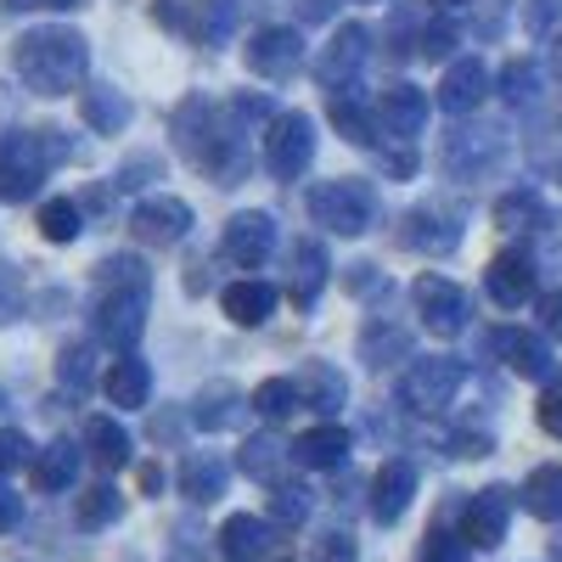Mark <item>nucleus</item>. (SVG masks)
I'll list each match as a JSON object with an SVG mask.
<instances>
[{"label": "nucleus", "mask_w": 562, "mask_h": 562, "mask_svg": "<svg viewBox=\"0 0 562 562\" xmlns=\"http://www.w3.org/2000/svg\"><path fill=\"white\" fill-rule=\"evenodd\" d=\"M85 124H90V130H102V135H113V130L130 124V102L119 97V90H108V85L85 90Z\"/></svg>", "instance_id": "33"}, {"label": "nucleus", "mask_w": 562, "mask_h": 562, "mask_svg": "<svg viewBox=\"0 0 562 562\" xmlns=\"http://www.w3.org/2000/svg\"><path fill=\"white\" fill-rule=\"evenodd\" d=\"M467 383V366L456 355H428V360H416L405 371V383H400V400L416 411V416H439Z\"/></svg>", "instance_id": "5"}, {"label": "nucleus", "mask_w": 562, "mask_h": 562, "mask_svg": "<svg viewBox=\"0 0 562 562\" xmlns=\"http://www.w3.org/2000/svg\"><path fill=\"white\" fill-rule=\"evenodd\" d=\"M506 524H512V490H506V484H490V490H479L473 501H467V512H461V540L479 546V551H495V546L506 540Z\"/></svg>", "instance_id": "8"}, {"label": "nucleus", "mask_w": 562, "mask_h": 562, "mask_svg": "<svg viewBox=\"0 0 562 562\" xmlns=\"http://www.w3.org/2000/svg\"><path fill=\"white\" fill-rule=\"evenodd\" d=\"M52 158H63L57 130H40V135L7 130V135H0V203L34 198L40 180H45V169H52Z\"/></svg>", "instance_id": "3"}, {"label": "nucleus", "mask_w": 562, "mask_h": 562, "mask_svg": "<svg viewBox=\"0 0 562 562\" xmlns=\"http://www.w3.org/2000/svg\"><path fill=\"white\" fill-rule=\"evenodd\" d=\"M490 349L518 371V378H529V383H546L551 378V349H546V338H535V333H524V326H501V333H490Z\"/></svg>", "instance_id": "14"}, {"label": "nucleus", "mask_w": 562, "mask_h": 562, "mask_svg": "<svg viewBox=\"0 0 562 562\" xmlns=\"http://www.w3.org/2000/svg\"><path fill=\"white\" fill-rule=\"evenodd\" d=\"M225 315L237 321V326H265L270 310H276V288L270 281H237V288H225Z\"/></svg>", "instance_id": "25"}, {"label": "nucleus", "mask_w": 562, "mask_h": 562, "mask_svg": "<svg viewBox=\"0 0 562 562\" xmlns=\"http://www.w3.org/2000/svg\"><path fill=\"white\" fill-rule=\"evenodd\" d=\"M411 495H416V467H411L405 456L383 461L378 479H371V518H378V524H400L405 506H411Z\"/></svg>", "instance_id": "12"}, {"label": "nucleus", "mask_w": 562, "mask_h": 562, "mask_svg": "<svg viewBox=\"0 0 562 562\" xmlns=\"http://www.w3.org/2000/svg\"><path fill=\"white\" fill-rule=\"evenodd\" d=\"M540 428H546L551 439H562V383H551V389L540 394Z\"/></svg>", "instance_id": "45"}, {"label": "nucleus", "mask_w": 562, "mask_h": 562, "mask_svg": "<svg viewBox=\"0 0 562 562\" xmlns=\"http://www.w3.org/2000/svg\"><path fill=\"white\" fill-rule=\"evenodd\" d=\"M276 546V524L270 518H248V512H237V518H225L220 529V557L225 562H265Z\"/></svg>", "instance_id": "18"}, {"label": "nucleus", "mask_w": 562, "mask_h": 562, "mask_svg": "<svg viewBox=\"0 0 562 562\" xmlns=\"http://www.w3.org/2000/svg\"><path fill=\"white\" fill-rule=\"evenodd\" d=\"M18 524H23V495H12L7 484H0V535L18 529Z\"/></svg>", "instance_id": "47"}, {"label": "nucleus", "mask_w": 562, "mask_h": 562, "mask_svg": "<svg viewBox=\"0 0 562 562\" xmlns=\"http://www.w3.org/2000/svg\"><path fill=\"white\" fill-rule=\"evenodd\" d=\"M40 237H45V243H74V237H79V209H74L68 198L45 203V209H40Z\"/></svg>", "instance_id": "39"}, {"label": "nucleus", "mask_w": 562, "mask_h": 562, "mask_svg": "<svg viewBox=\"0 0 562 562\" xmlns=\"http://www.w3.org/2000/svg\"><path fill=\"white\" fill-rule=\"evenodd\" d=\"M378 124H383V135H394V140L422 135V124H428V90L389 85L383 97H378Z\"/></svg>", "instance_id": "17"}, {"label": "nucleus", "mask_w": 562, "mask_h": 562, "mask_svg": "<svg viewBox=\"0 0 562 562\" xmlns=\"http://www.w3.org/2000/svg\"><path fill=\"white\" fill-rule=\"evenodd\" d=\"M304 518H310V490L276 484V490H270V524H276V529H299Z\"/></svg>", "instance_id": "37"}, {"label": "nucleus", "mask_w": 562, "mask_h": 562, "mask_svg": "<svg viewBox=\"0 0 562 562\" xmlns=\"http://www.w3.org/2000/svg\"><path fill=\"white\" fill-rule=\"evenodd\" d=\"M551 562H562V535H557V540H551Z\"/></svg>", "instance_id": "54"}, {"label": "nucleus", "mask_w": 562, "mask_h": 562, "mask_svg": "<svg viewBox=\"0 0 562 562\" xmlns=\"http://www.w3.org/2000/svg\"><path fill=\"white\" fill-rule=\"evenodd\" d=\"M85 445H90V461L108 467V473H119V467L130 461V434L119 428L113 416H90L85 422Z\"/></svg>", "instance_id": "28"}, {"label": "nucleus", "mask_w": 562, "mask_h": 562, "mask_svg": "<svg viewBox=\"0 0 562 562\" xmlns=\"http://www.w3.org/2000/svg\"><path fill=\"white\" fill-rule=\"evenodd\" d=\"M551 68H557V79H562V34L551 40Z\"/></svg>", "instance_id": "53"}, {"label": "nucleus", "mask_w": 562, "mask_h": 562, "mask_svg": "<svg viewBox=\"0 0 562 562\" xmlns=\"http://www.w3.org/2000/svg\"><path fill=\"white\" fill-rule=\"evenodd\" d=\"M102 389H108V400H113V405L135 411V405H147V394H153V371H147V360H135V355H119V360L108 366Z\"/></svg>", "instance_id": "21"}, {"label": "nucleus", "mask_w": 562, "mask_h": 562, "mask_svg": "<svg viewBox=\"0 0 562 562\" xmlns=\"http://www.w3.org/2000/svg\"><path fill=\"white\" fill-rule=\"evenodd\" d=\"M557 12H562V0H529V7H524V18H529L535 34H546L557 23Z\"/></svg>", "instance_id": "46"}, {"label": "nucleus", "mask_w": 562, "mask_h": 562, "mask_svg": "<svg viewBox=\"0 0 562 562\" xmlns=\"http://www.w3.org/2000/svg\"><path fill=\"white\" fill-rule=\"evenodd\" d=\"M326 108H333V124H338L344 140H355V147H371V135H378V119H371V113L349 97V90H333V102H326Z\"/></svg>", "instance_id": "32"}, {"label": "nucleus", "mask_w": 562, "mask_h": 562, "mask_svg": "<svg viewBox=\"0 0 562 562\" xmlns=\"http://www.w3.org/2000/svg\"><path fill=\"white\" fill-rule=\"evenodd\" d=\"M57 378L68 389H90V378H97V349H90V344H68L63 360H57Z\"/></svg>", "instance_id": "40"}, {"label": "nucleus", "mask_w": 562, "mask_h": 562, "mask_svg": "<svg viewBox=\"0 0 562 562\" xmlns=\"http://www.w3.org/2000/svg\"><path fill=\"white\" fill-rule=\"evenodd\" d=\"M243 405L254 411V400H243L231 383H209L203 394H198V405H192V416H198V428H209V434H220V428H237V416H243Z\"/></svg>", "instance_id": "24"}, {"label": "nucleus", "mask_w": 562, "mask_h": 562, "mask_svg": "<svg viewBox=\"0 0 562 562\" xmlns=\"http://www.w3.org/2000/svg\"><path fill=\"white\" fill-rule=\"evenodd\" d=\"M450 45H456V29H450V23H422V34H416V52L428 57V63L450 57Z\"/></svg>", "instance_id": "43"}, {"label": "nucleus", "mask_w": 562, "mask_h": 562, "mask_svg": "<svg viewBox=\"0 0 562 562\" xmlns=\"http://www.w3.org/2000/svg\"><path fill=\"white\" fill-rule=\"evenodd\" d=\"M18 315V299H12V265H0V321Z\"/></svg>", "instance_id": "50"}, {"label": "nucleus", "mask_w": 562, "mask_h": 562, "mask_svg": "<svg viewBox=\"0 0 562 562\" xmlns=\"http://www.w3.org/2000/svg\"><path fill=\"white\" fill-rule=\"evenodd\" d=\"M299 394H304V405H310V411H326V416H333V411L344 405L349 383H344L326 360H310V366L299 371Z\"/></svg>", "instance_id": "27"}, {"label": "nucleus", "mask_w": 562, "mask_h": 562, "mask_svg": "<svg viewBox=\"0 0 562 562\" xmlns=\"http://www.w3.org/2000/svg\"><path fill=\"white\" fill-rule=\"evenodd\" d=\"M439 7H467V0H439Z\"/></svg>", "instance_id": "55"}, {"label": "nucleus", "mask_w": 562, "mask_h": 562, "mask_svg": "<svg viewBox=\"0 0 562 562\" xmlns=\"http://www.w3.org/2000/svg\"><path fill=\"white\" fill-rule=\"evenodd\" d=\"M495 225L524 231V225H551V214H546V203H540L535 192H506V198L495 203Z\"/></svg>", "instance_id": "36"}, {"label": "nucleus", "mask_w": 562, "mask_h": 562, "mask_svg": "<svg viewBox=\"0 0 562 562\" xmlns=\"http://www.w3.org/2000/svg\"><path fill=\"white\" fill-rule=\"evenodd\" d=\"M12 7H52L57 12V7H74V0H12Z\"/></svg>", "instance_id": "52"}, {"label": "nucleus", "mask_w": 562, "mask_h": 562, "mask_svg": "<svg viewBox=\"0 0 562 562\" xmlns=\"http://www.w3.org/2000/svg\"><path fill=\"white\" fill-rule=\"evenodd\" d=\"M299 63H304L299 29H259V34L248 40V68H254L259 79H288Z\"/></svg>", "instance_id": "11"}, {"label": "nucleus", "mask_w": 562, "mask_h": 562, "mask_svg": "<svg viewBox=\"0 0 562 562\" xmlns=\"http://www.w3.org/2000/svg\"><path fill=\"white\" fill-rule=\"evenodd\" d=\"M416 562H467V540H456L450 529H434L428 540H422Z\"/></svg>", "instance_id": "42"}, {"label": "nucleus", "mask_w": 562, "mask_h": 562, "mask_svg": "<svg viewBox=\"0 0 562 562\" xmlns=\"http://www.w3.org/2000/svg\"><path fill=\"white\" fill-rule=\"evenodd\" d=\"M270 248H276V225H270V214H259V209H248V214H237L225 225V243H220V254L237 265V270H259L265 259H270Z\"/></svg>", "instance_id": "9"}, {"label": "nucleus", "mask_w": 562, "mask_h": 562, "mask_svg": "<svg viewBox=\"0 0 562 562\" xmlns=\"http://www.w3.org/2000/svg\"><path fill=\"white\" fill-rule=\"evenodd\" d=\"M299 405H304V394H299V383H293V378H265V383L254 389V411H259L265 422L293 416Z\"/></svg>", "instance_id": "34"}, {"label": "nucleus", "mask_w": 562, "mask_h": 562, "mask_svg": "<svg viewBox=\"0 0 562 562\" xmlns=\"http://www.w3.org/2000/svg\"><path fill=\"white\" fill-rule=\"evenodd\" d=\"M484 288H490V299L501 304V310H518V304H529L535 299V259L518 248V254H501V259H490V270H484Z\"/></svg>", "instance_id": "16"}, {"label": "nucleus", "mask_w": 562, "mask_h": 562, "mask_svg": "<svg viewBox=\"0 0 562 562\" xmlns=\"http://www.w3.org/2000/svg\"><path fill=\"white\" fill-rule=\"evenodd\" d=\"M490 97V68L479 57H461L450 63V74L439 79V108L450 119H467V113H479V102Z\"/></svg>", "instance_id": "13"}, {"label": "nucleus", "mask_w": 562, "mask_h": 562, "mask_svg": "<svg viewBox=\"0 0 562 562\" xmlns=\"http://www.w3.org/2000/svg\"><path fill=\"white\" fill-rule=\"evenodd\" d=\"M180 495L198 501V506L220 501V495H225V461H214V456H186V461H180Z\"/></svg>", "instance_id": "29"}, {"label": "nucleus", "mask_w": 562, "mask_h": 562, "mask_svg": "<svg viewBox=\"0 0 562 562\" xmlns=\"http://www.w3.org/2000/svg\"><path fill=\"white\" fill-rule=\"evenodd\" d=\"M315 158V119L310 113H281L265 135V169L276 180H299Z\"/></svg>", "instance_id": "6"}, {"label": "nucleus", "mask_w": 562, "mask_h": 562, "mask_svg": "<svg viewBox=\"0 0 562 562\" xmlns=\"http://www.w3.org/2000/svg\"><path fill=\"white\" fill-rule=\"evenodd\" d=\"M293 461H304V467H344L349 461V434L338 428V422H321V428L293 439Z\"/></svg>", "instance_id": "23"}, {"label": "nucleus", "mask_w": 562, "mask_h": 562, "mask_svg": "<svg viewBox=\"0 0 562 562\" xmlns=\"http://www.w3.org/2000/svg\"><path fill=\"white\" fill-rule=\"evenodd\" d=\"M524 506L546 524H562V467H535L524 479Z\"/></svg>", "instance_id": "31"}, {"label": "nucleus", "mask_w": 562, "mask_h": 562, "mask_svg": "<svg viewBox=\"0 0 562 562\" xmlns=\"http://www.w3.org/2000/svg\"><path fill=\"white\" fill-rule=\"evenodd\" d=\"M450 445H456L450 456H490V434H456Z\"/></svg>", "instance_id": "49"}, {"label": "nucleus", "mask_w": 562, "mask_h": 562, "mask_svg": "<svg viewBox=\"0 0 562 562\" xmlns=\"http://www.w3.org/2000/svg\"><path fill=\"white\" fill-rule=\"evenodd\" d=\"M147 310H153V276L140 259H113L102 265V293H97V333L108 349L130 355L147 333Z\"/></svg>", "instance_id": "1"}, {"label": "nucleus", "mask_w": 562, "mask_h": 562, "mask_svg": "<svg viewBox=\"0 0 562 562\" xmlns=\"http://www.w3.org/2000/svg\"><path fill=\"white\" fill-rule=\"evenodd\" d=\"M411 355V338L400 333V326H389V321H371L366 333H360V360L371 366V371H383V366H394V360H405Z\"/></svg>", "instance_id": "30"}, {"label": "nucleus", "mask_w": 562, "mask_h": 562, "mask_svg": "<svg viewBox=\"0 0 562 562\" xmlns=\"http://www.w3.org/2000/svg\"><path fill=\"white\" fill-rule=\"evenodd\" d=\"M288 461H293V445H281L276 434H254L243 445V473L259 479V484H288Z\"/></svg>", "instance_id": "20"}, {"label": "nucleus", "mask_w": 562, "mask_h": 562, "mask_svg": "<svg viewBox=\"0 0 562 562\" xmlns=\"http://www.w3.org/2000/svg\"><path fill=\"white\" fill-rule=\"evenodd\" d=\"M18 467H34V445L23 428H0V473H18Z\"/></svg>", "instance_id": "41"}, {"label": "nucleus", "mask_w": 562, "mask_h": 562, "mask_svg": "<svg viewBox=\"0 0 562 562\" xmlns=\"http://www.w3.org/2000/svg\"><path fill=\"white\" fill-rule=\"evenodd\" d=\"M140 490L158 495V490H164V467H140Z\"/></svg>", "instance_id": "51"}, {"label": "nucleus", "mask_w": 562, "mask_h": 562, "mask_svg": "<svg viewBox=\"0 0 562 562\" xmlns=\"http://www.w3.org/2000/svg\"><path fill=\"white\" fill-rule=\"evenodd\" d=\"M288 288H293V304H315L321 288H326V248L321 243H293V259H288Z\"/></svg>", "instance_id": "22"}, {"label": "nucleus", "mask_w": 562, "mask_h": 562, "mask_svg": "<svg viewBox=\"0 0 562 562\" xmlns=\"http://www.w3.org/2000/svg\"><path fill=\"white\" fill-rule=\"evenodd\" d=\"M456 243H461V225L445 209H416L405 220V248H416V254H450Z\"/></svg>", "instance_id": "19"}, {"label": "nucleus", "mask_w": 562, "mask_h": 562, "mask_svg": "<svg viewBox=\"0 0 562 562\" xmlns=\"http://www.w3.org/2000/svg\"><path fill=\"white\" fill-rule=\"evenodd\" d=\"M310 220L338 231V237H360V231H371V186L366 180H321L310 192Z\"/></svg>", "instance_id": "4"}, {"label": "nucleus", "mask_w": 562, "mask_h": 562, "mask_svg": "<svg viewBox=\"0 0 562 562\" xmlns=\"http://www.w3.org/2000/svg\"><path fill=\"white\" fill-rule=\"evenodd\" d=\"M310 562H355V540H349L344 529H326V535L315 540Z\"/></svg>", "instance_id": "44"}, {"label": "nucleus", "mask_w": 562, "mask_h": 562, "mask_svg": "<svg viewBox=\"0 0 562 562\" xmlns=\"http://www.w3.org/2000/svg\"><path fill=\"white\" fill-rule=\"evenodd\" d=\"M366 52H371V34H366V23H344V29L333 34V45H326V52L315 57V79H321L326 90H344V85L360 74Z\"/></svg>", "instance_id": "10"}, {"label": "nucleus", "mask_w": 562, "mask_h": 562, "mask_svg": "<svg viewBox=\"0 0 562 562\" xmlns=\"http://www.w3.org/2000/svg\"><path fill=\"white\" fill-rule=\"evenodd\" d=\"M79 479V450L68 445V439H57V445H45L40 456H34V490H45V495H57V490H68Z\"/></svg>", "instance_id": "26"}, {"label": "nucleus", "mask_w": 562, "mask_h": 562, "mask_svg": "<svg viewBox=\"0 0 562 562\" xmlns=\"http://www.w3.org/2000/svg\"><path fill=\"white\" fill-rule=\"evenodd\" d=\"M124 512V501H119V490L113 484H97V490H85L79 495V529H102V524H113Z\"/></svg>", "instance_id": "38"}, {"label": "nucleus", "mask_w": 562, "mask_h": 562, "mask_svg": "<svg viewBox=\"0 0 562 562\" xmlns=\"http://www.w3.org/2000/svg\"><path fill=\"white\" fill-rule=\"evenodd\" d=\"M85 68H90V45L74 29H29L18 40V74L40 97H68V90H79Z\"/></svg>", "instance_id": "2"}, {"label": "nucleus", "mask_w": 562, "mask_h": 562, "mask_svg": "<svg viewBox=\"0 0 562 562\" xmlns=\"http://www.w3.org/2000/svg\"><path fill=\"white\" fill-rule=\"evenodd\" d=\"M186 231H192V209L180 198H147L135 209V237L153 243V248H175Z\"/></svg>", "instance_id": "15"}, {"label": "nucleus", "mask_w": 562, "mask_h": 562, "mask_svg": "<svg viewBox=\"0 0 562 562\" xmlns=\"http://www.w3.org/2000/svg\"><path fill=\"white\" fill-rule=\"evenodd\" d=\"M411 299H416V315H422V326H428L434 338H456L467 326V293L456 288V281H445V276H422L411 288Z\"/></svg>", "instance_id": "7"}, {"label": "nucleus", "mask_w": 562, "mask_h": 562, "mask_svg": "<svg viewBox=\"0 0 562 562\" xmlns=\"http://www.w3.org/2000/svg\"><path fill=\"white\" fill-rule=\"evenodd\" d=\"M501 97H506L512 108H535V102H540V68H535L529 57L506 63V68H501Z\"/></svg>", "instance_id": "35"}, {"label": "nucleus", "mask_w": 562, "mask_h": 562, "mask_svg": "<svg viewBox=\"0 0 562 562\" xmlns=\"http://www.w3.org/2000/svg\"><path fill=\"white\" fill-rule=\"evenodd\" d=\"M540 321H546V333L562 344V293H546L540 299Z\"/></svg>", "instance_id": "48"}]
</instances>
